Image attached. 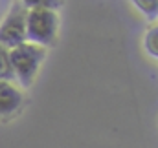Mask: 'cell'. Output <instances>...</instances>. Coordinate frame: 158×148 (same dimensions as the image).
<instances>
[{
	"mask_svg": "<svg viewBox=\"0 0 158 148\" xmlns=\"http://www.w3.org/2000/svg\"><path fill=\"white\" fill-rule=\"evenodd\" d=\"M44 59V48L33 42H22L9 49V60L15 79L22 86H30L39 72V66Z\"/></svg>",
	"mask_w": 158,
	"mask_h": 148,
	"instance_id": "obj_1",
	"label": "cell"
},
{
	"mask_svg": "<svg viewBox=\"0 0 158 148\" xmlns=\"http://www.w3.org/2000/svg\"><path fill=\"white\" fill-rule=\"evenodd\" d=\"M57 13L55 9H28L26 13V40L39 44V46H48L57 37Z\"/></svg>",
	"mask_w": 158,
	"mask_h": 148,
	"instance_id": "obj_2",
	"label": "cell"
},
{
	"mask_svg": "<svg viewBox=\"0 0 158 148\" xmlns=\"http://www.w3.org/2000/svg\"><path fill=\"white\" fill-rule=\"evenodd\" d=\"M143 48H145V51L153 59H158V24L151 26L145 31V35H143Z\"/></svg>",
	"mask_w": 158,
	"mask_h": 148,
	"instance_id": "obj_5",
	"label": "cell"
},
{
	"mask_svg": "<svg viewBox=\"0 0 158 148\" xmlns=\"http://www.w3.org/2000/svg\"><path fill=\"white\" fill-rule=\"evenodd\" d=\"M132 4L147 18H156L158 17V0H132Z\"/></svg>",
	"mask_w": 158,
	"mask_h": 148,
	"instance_id": "obj_7",
	"label": "cell"
},
{
	"mask_svg": "<svg viewBox=\"0 0 158 148\" xmlns=\"http://www.w3.org/2000/svg\"><path fill=\"white\" fill-rule=\"evenodd\" d=\"M22 6L26 9H39V7H44V9H55L59 6V0H20Z\"/></svg>",
	"mask_w": 158,
	"mask_h": 148,
	"instance_id": "obj_8",
	"label": "cell"
},
{
	"mask_svg": "<svg viewBox=\"0 0 158 148\" xmlns=\"http://www.w3.org/2000/svg\"><path fill=\"white\" fill-rule=\"evenodd\" d=\"M24 95L11 80H0V117L13 115L22 106Z\"/></svg>",
	"mask_w": 158,
	"mask_h": 148,
	"instance_id": "obj_4",
	"label": "cell"
},
{
	"mask_svg": "<svg viewBox=\"0 0 158 148\" xmlns=\"http://www.w3.org/2000/svg\"><path fill=\"white\" fill-rule=\"evenodd\" d=\"M26 13L22 4H15L0 24V44L7 49L26 42Z\"/></svg>",
	"mask_w": 158,
	"mask_h": 148,
	"instance_id": "obj_3",
	"label": "cell"
},
{
	"mask_svg": "<svg viewBox=\"0 0 158 148\" xmlns=\"http://www.w3.org/2000/svg\"><path fill=\"white\" fill-rule=\"evenodd\" d=\"M15 79L11 70V60H9V49L0 44V80H11Z\"/></svg>",
	"mask_w": 158,
	"mask_h": 148,
	"instance_id": "obj_6",
	"label": "cell"
}]
</instances>
